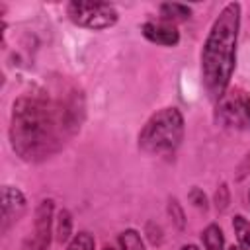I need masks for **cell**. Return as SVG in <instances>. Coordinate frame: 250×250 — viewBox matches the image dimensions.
I'll use <instances>...</instances> for the list:
<instances>
[{"label": "cell", "mask_w": 250, "mask_h": 250, "mask_svg": "<svg viewBox=\"0 0 250 250\" xmlns=\"http://www.w3.org/2000/svg\"><path fill=\"white\" fill-rule=\"evenodd\" d=\"M82 117L84 100L76 90L61 98L45 92L23 94L12 104L10 146L23 162H43L80 129Z\"/></svg>", "instance_id": "1"}, {"label": "cell", "mask_w": 250, "mask_h": 250, "mask_svg": "<svg viewBox=\"0 0 250 250\" xmlns=\"http://www.w3.org/2000/svg\"><path fill=\"white\" fill-rule=\"evenodd\" d=\"M242 6L229 2L213 20L199 53V76L207 98L219 104L230 90V80L236 68V47L240 33Z\"/></svg>", "instance_id": "2"}, {"label": "cell", "mask_w": 250, "mask_h": 250, "mask_svg": "<svg viewBox=\"0 0 250 250\" xmlns=\"http://www.w3.org/2000/svg\"><path fill=\"white\" fill-rule=\"evenodd\" d=\"M186 135L184 113L176 105L156 109L141 127L137 135V146L150 156L172 154L180 148Z\"/></svg>", "instance_id": "3"}, {"label": "cell", "mask_w": 250, "mask_h": 250, "mask_svg": "<svg viewBox=\"0 0 250 250\" xmlns=\"http://www.w3.org/2000/svg\"><path fill=\"white\" fill-rule=\"evenodd\" d=\"M66 16L74 25L90 31H104L119 21V12L109 2L72 0L66 4Z\"/></svg>", "instance_id": "4"}, {"label": "cell", "mask_w": 250, "mask_h": 250, "mask_svg": "<svg viewBox=\"0 0 250 250\" xmlns=\"http://www.w3.org/2000/svg\"><path fill=\"white\" fill-rule=\"evenodd\" d=\"M215 121L221 127L250 131V92L242 88L229 90L219 104H215Z\"/></svg>", "instance_id": "5"}, {"label": "cell", "mask_w": 250, "mask_h": 250, "mask_svg": "<svg viewBox=\"0 0 250 250\" xmlns=\"http://www.w3.org/2000/svg\"><path fill=\"white\" fill-rule=\"evenodd\" d=\"M55 223V201L45 197L37 203L33 213V232L21 244V250H49Z\"/></svg>", "instance_id": "6"}, {"label": "cell", "mask_w": 250, "mask_h": 250, "mask_svg": "<svg viewBox=\"0 0 250 250\" xmlns=\"http://www.w3.org/2000/svg\"><path fill=\"white\" fill-rule=\"evenodd\" d=\"M27 209V199L23 191L16 186L2 188V232H8L12 225L20 221V217Z\"/></svg>", "instance_id": "7"}, {"label": "cell", "mask_w": 250, "mask_h": 250, "mask_svg": "<svg viewBox=\"0 0 250 250\" xmlns=\"http://www.w3.org/2000/svg\"><path fill=\"white\" fill-rule=\"evenodd\" d=\"M141 33L146 41L160 45V47H178L180 43V31L176 25L162 21V20H148L141 23Z\"/></svg>", "instance_id": "8"}, {"label": "cell", "mask_w": 250, "mask_h": 250, "mask_svg": "<svg viewBox=\"0 0 250 250\" xmlns=\"http://www.w3.org/2000/svg\"><path fill=\"white\" fill-rule=\"evenodd\" d=\"M158 14H160L158 20L176 25V23L188 21V20L191 18L193 10H191V6H188V4H180V2H162V4L158 6Z\"/></svg>", "instance_id": "9"}, {"label": "cell", "mask_w": 250, "mask_h": 250, "mask_svg": "<svg viewBox=\"0 0 250 250\" xmlns=\"http://www.w3.org/2000/svg\"><path fill=\"white\" fill-rule=\"evenodd\" d=\"M72 227H74L72 213H70L66 207L59 209L57 219H55V234H57V242L66 244V242L74 236V234H72Z\"/></svg>", "instance_id": "10"}, {"label": "cell", "mask_w": 250, "mask_h": 250, "mask_svg": "<svg viewBox=\"0 0 250 250\" xmlns=\"http://www.w3.org/2000/svg\"><path fill=\"white\" fill-rule=\"evenodd\" d=\"M203 250H225V232L217 223H209L201 230Z\"/></svg>", "instance_id": "11"}, {"label": "cell", "mask_w": 250, "mask_h": 250, "mask_svg": "<svg viewBox=\"0 0 250 250\" xmlns=\"http://www.w3.org/2000/svg\"><path fill=\"white\" fill-rule=\"evenodd\" d=\"M232 230L236 236L238 250H250V221L240 213L234 215L232 217Z\"/></svg>", "instance_id": "12"}, {"label": "cell", "mask_w": 250, "mask_h": 250, "mask_svg": "<svg viewBox=\"0 0 250 250\" xmlns=\"http://www.w3.org/2000/svg\"><path fill=\"white\" fill-rule=\"evenodd\" d=\"M119 250H145V242L137 229H125L117 234Z\"/></svg>", "instance_id": "13"}, {"label": "cell", "mask_w": 250, "mask_h": 250, "mask_svg": "<svg viewBox=\"0 0 250 250\" xmlns=\"http://www.w3.org/2000/svg\"><path fill=\"white\" fill-rule=\"evenodd\" d=\"M166 211H168V217L172 221V225L178 229V230H184L186 229V211L182 207V203L178 201V197H168V205H166Z\"/></svg>", "instance_id": "14"}, {"label": "cell", "mask_w": 250, "mask_h": 250, "mask_svg": "<svg viewBox=\"0 0 250 250\" xmlns=\"http://www.w3.org/2000/svg\"><path fill=\"white\" fill-rule=\"evenodd\" d=\"M64 250H96V240L94 234L88 230H78L68 242Z\"/></svg>", "instance_id": "15"}, {"label": "cell", "mask_w": 250, "mask_h": 250, "mask_svg": "<svg viewBox=\"0 0 250 250\" xmlns=\"http://www.w3.org/2000/svg\"><path fill=\"white\" fill-rule=\"evenodd\" d=\"M213 203H215V209L217 213H225L230 205V188L227 182H221L213 193Z\"/></svg>", "instance_id": "16"}, {"label": "cell", "mask_w": 250, "mask_h": 250, "mask_svg": "<svg viewBox=\"0 0 250 250\" xmlns=\"http://www.w3.org/2000/svg\"><path fill=\"white\" fill-rule=\"evenodd\" d=\"M188 201H189L195 209H199V211H203V213L209 209V199H207L205 191H203L201 188H197V186H191V188H189V191H188Z\"/></svg>", "instance_id": "17"}, {"label": "cell", "mask_w": 250, "mask_h": 250, "mask_svg": "<svg viewBox=\"0 0 250 250\" xmlns=\"http://www.w3.org/2000/svg\"><path fill=\"white\" fill-rule=\"evenodd\" d=\"M145 234H146V240L152 244V246H160L164 242V230L158 223L154 221H146L145 225Z\"/></svg>", "instance_id": "18"}, {"label": "cell", "mask_w": 250, "mask_h": 250, "mask_svg": "<svg viewBox=\"0 0 250 250\" xmlns=\"http://www.w3.org/2000/svg\"><path fill=\"white\" fill-rule=\"evenodd\" d=\"M180 250H199V246H195V244H184Z\"/></svg>", "instance_id": "19"}, {"label": "cell", "mask_w": 250, "mask_h": 250, "mask_svg": "<svg viewBox=\"0 0 250 250\" xmlns=\"http://www.w3.org/2000/svg\"><path fill=\"white\" fill-rule=\"evenodd\" d=\"M102 250H115V248H113L111 244H104V248H102Z\"/></svg>", "instance_id": "20"}, {"label": "cell", "mask_w": 250, "mask_h": 250, "mask_svg": "<svg viewBox=\"0 0 250 250\" xmlns=\"http://www.w3.org/2000/svg\"><path fill=\"white\" fill-rule=\"evenodd\" d=\"M229 250H238V246H234V244H232V246H230Z\"/></svg>", "instance_id": "21"}, {"label": "cell", "mask_w": 250, "mask_h": 250, "mask_svg": "<svg viewBox=\"0 0 250 250\" xmlns=\"http://www.w3.org/2000/svg\"><path fill=\"white\" fill-rule=\"evenodd\" d=\"M248 203H250V188H248Z\"/></svg>", "instance_id": "22"}]
</instances>
